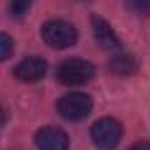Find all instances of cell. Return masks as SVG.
Returning <instances> with one entry per match:
<instances>
[{"instance_id":"cell-9","label":"cell","mask_w":150,"mask_h":150,"mask_svg":"<svg viewBox=\"0 0 150 150\" xmlns=\"http://www.w3.org/2000/svg\"><path fill=\"white\" fill-rule=\"evenodd\" d=\"M13 53V39L7 34H0V58L7 60Z\"/></svg>"},{"instance_id":"cell-3","label":"cell","mask_w":150,"mask_h":150,"mask_svg":"<svg viewBox=\"0 0 150 150\" xmlns=\"http://www.w3.org/2000/svg\"><path fill=\"white\" fill-rule=\"evenodd\" d=\"M92 99L90 96L87 94H81V92H72V94H67L64 96L57 108H58V113L65 118V120H71V122H78V120H83L90 115L92 111Z\"/></svg>"},{"instance_id":"cell-7","label":"cell","mask_w":150,"mask_h":150,"mask_svg":"<svg viewBox=\"0 0 150 150\" xmlns=\"http://www.w3.org/2000/svg\"><path fill=\"white\" fill-rule=\"evenodd\" d=\"M92 30H94V35H96V41L99 46H103L104 50H110V51H117L120 50L122 42L120 39L117 37V34L113 32V28L110 27V23L99 16H92Z\"/></svg>"},{"instance_id":"cell-10","label":"cell","mask_w":150,"mask_h":150,"mask_svg":"<svg viewBox=\"0 0 150 150\" xmlns=\"http://www.w3.org/2000/svg\"><path fill=\"white\" fill-rule=\"evenodd\" d=\"M28 9H30V2H14L11 6V13L14 18H23Z\"/></svg>"},{"instance_id":"cell-1","label":"cell","mask_w":150,"mask_h":150,"mask_svg":"<svg viewBox=\"0 0 150 150\" xmlns=\"http://www.w3.org/2000/svg\"><path fill=\"white\" fill-rule=\"evenodd\" d=\"M94 72L96 69L88 60L69 58V60H64L57 67V78L62 85L78 87V85H85L87 81H90L94 78Z\"/></svg>"},{"instance_id":"cell-4","label":"cell","mask_w":150,"mask_h":150,"mask_svg":"<svg viewBox=\"0 0 150 150\" xmlns=\"http://www.w3.org/2000/svg\"><path fill=\"white\" fill-rule=\"evenodd\" d=\"M90 136H92V141L99 148L111 150L118 145V141L122 138V124L111 117H104L92 125Z\"/></svg>"},{"instance_id":"cell-5","label":"cell","mask_w":150,"mask_h":150,"mask_svg":"<svg viewBox=\"0 0 150 150\" xmlns=\"http://www.w3.org/2000/svg\"><path fill=\"white\" fill-rule=\"evenodd\" d=\"M35 145L39 150H67L69 138L62 129L48 125L35 134Z\"/></svg>"},{"instance_id":"cell-8","label":"cell","mask_w":150,"mask_h":150,"mask_svg":"<svg viewBox=\"0 0 150 150\" xmlns=\"http://www.w3.org/2000/svg\"><path fill=\"white\" fill-rule=\"evenodd\" d=\"M110 69L115 74H120V76H127V74H132L138 69V62L132 55L127 53H118L113 55L110 58Z\"/></svg>"},{"instance_id":"cell-6","label":"cell","mask_w":150,"mask_h":150,"mask_svg":"<svg viewBox=\"0 0 150 150\" xmlns=\"http://www.w3.org/2000/svg\"><path fill=\"white\" fill-rule=\"evenodd\" d=\"M46 69H48V64L42 58H39V57H28V58L21 60L14 67V76L20 81L34 83V81H39V80L44 78Z\"/></svg>"},{"instance_id":"cell-11","label":"cell","mask_w":150,"mask_h":150,"mask_svg":"<svg viewBox=\"0 0 150 150\" xmlns=\"http://www.w3.org/2000/svg\"><path fill=\"white\" fill-rule=\"evenodd\" d=\"M129 150H150V145H148V143H138L136 146H132V148H129Z\"/></svg>"},{"instance_id":"cell-2","label":"cell","mask_w":150,"mask_h":150,"mask_svg":"<svg viewBox=\"0 0 150 150\" xmlns=\"http://www.w3.org/2000/svg\"><path fill=\"white\" fill-rule=\"evenodd\" d=\"M41 35H42V41L55 50L69 48L78 39V32L74 28V25H71L65 20L46 21L41 28Z\"/></svg>"}]
</instances>
